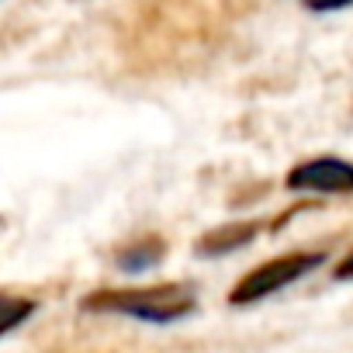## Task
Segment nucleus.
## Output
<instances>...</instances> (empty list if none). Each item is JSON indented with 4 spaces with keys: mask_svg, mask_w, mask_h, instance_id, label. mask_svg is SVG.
<instances>
[{
    "mask_svg": "<svg viewBox=\"0 0 353 353\" xmlns=\"http://www.w3.org/2000/svg\"><path fill=\"white\" fill-rule=\"evenodd\" d=\"M253 236H256V225H253V222H229V225H219V229H212L208 236H201L198 253H201V256H222V253L243 250Z\"/></svg>",
    "mask_w": 353,
    "mask_h": 353,
    "instance_id": "20e7f679",
    "label": "nucleus"
},
{
    "mask_svg": "<svg viewBox=\"0 0 353 353\" xmlns=\"http://www.w3.org/2000/svg\"><path fill=\"white\" fill-rule=\"evenodd\" d=\"M163 256V243H145V246H132L118 256V267L121 270H145L152 267L156 260Z\"/></svg>",
    "mask_w": 353,
    "mask_h": 353,
    "instance_id": "423d86ee",
    "label": "nucleus"
},
{
    "mask_svg": "<svg viewBox=\"0 0 353 353\" xmlns=\"http://www.w3.org/2000/svg\"><path fill=\"white\" fill-rule=\"evenodd\" d=\"M291 191H315V194H346L353 191V163L339 156H319L288 173Z\"/></svg>",
    "mask_w": 353,
    "mask_h": 353,
    "instance_id": "7ed1b4c3",
    "label": "nucleus"
},
{
    "mask_svg": "<svg viewBox=\"0 0 353 353\" xmlns=\"http://www.w3.org/2000/svg\"><path fill=\"white\" fill-rule=\"evenodd\" d=\"M94 312H118L142 322H176L194 308V291L188 284H152V288H114L87 298Z\"/></svg>",
    "mask_w": 353,
    "mask_h": 353,
    "instance_id": "f257e3e1",
    "label": "nucleus"
},
{
    "mask_svg": "<svg viewBox=\"0 0 353 353\" xmlns=\"http://www.w3.org/2000/svg\"><path fill=\"white\" fill-rule=\"evenodd\" d=\"M35 312V305L28 298H11V294H0V336L11 332L14 325H21L28 315Z\"/></svg>",
    "mask_w": 353,
    "mask_h": 353,
    "instance_id": "39448f33",
    "label": "nucleus"
},
{
    "mask_svg": "<svg viewBox=\"0 0 353 353\" xmlns=\"http://www.w3.org/2000/svg\"><path fill=\"white\" fill-rule=\"evenodd\" d=\"M308 4H312V11H339V8L353 4V0H308Z\"/></svg>",
    "mask_w": 353,
    "mask_h": 353,
    "instance_id": "0eeeda50",
    "label": "nucleus"
},
{
    "mask_svg": "<svg viewBox=\"0 0 353 353\" xmlns=\"http://www.w3.org/2000/svg\"><path fill=\"white\" fill-rule=\"evenodd\" d=\"M325 256L322 253H288V256H277L270 263H260L256 270H250L229 294L232 305H253L260 298H270L277 291H284L288 284L301 281L305 274H312Z\"/></svg>",
    "mask_w": 353,
    "mask_h": 353,
    "instance_id": "f03ea898",
    "label": "nucleus"
},
{
    "mask_svg": "<svg viewBox=\"0 0 353 353\" xmlns=\"http://www.w3.org/2000/svg\"><path fill=\"white\" fill-rule=\"evenodd\" d=\"M336 277H339V281H353V250H350V253L343 256V263L336 267Z\"/></svg>",
    "mask_w": 353,
    "mask_h": 353,
    "instance_id": "6e6552de",
    "label": "nucleus"
}]
</instances>
